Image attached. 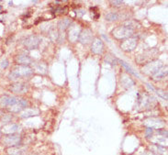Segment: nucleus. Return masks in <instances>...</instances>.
<instances>
[{"mask_svg": "<svg viewBox=\"0 0 168 155\" xmlns=\"http://www.w3.org/2000/svg\"><path fill=\"white\" fill-rule=\"evenodd\" d=\"M112 34L116 39H128L133 34V28L130 26H120L116 28Z\"/></svg>", "mask_w": 168, "mask_h": 155, "instance_id": "f03ea898", "label": "nucleus"}, {"mask_svg": "<svg viewBox=\"0 0 168 155\" xmlns=\"http://www.w3.org/2000/svg\"><path fill=\"white\" fill-rule=\"evenodd\" d=\"M0 9H1V6H0Z\"/></svg>", "mask_w": 168, "mask_h": 155, "instance_id": "cd10ccee", "label": "nucleus"}, {"mask_svg": "<svg viewBox=\"0 0 168 155\" xmlns=\"http://www.w3.org/2000/svg\"><path fill=\"white\" fill-rule=\"evenodd\" d=\"M24 152H25V150L19 146L11 147L7 150V153L9 155H23Z\"/></svg>", "mask_w": 168, "mask_h": 155, "instance_id": "dca6fc26", "label": "nucleus"}, {"mask_svg": "<svg viewBox=\"0 0 168 155\" xmlns=\"http://www.w3.org/2000/svg\"><path fill=\"white\" fill-rule=\"evenodd\" d=\"M103 42L100 39H95L92 42V51L96 54H101L103 51Z\"/></svg>", "mask_w": 168, "mask_h": 155, "instance_id": "9d476101", "label": "nucleus"}, {"mask_svg": "<svg viewBox=\"0 0 168 155\" xmlns=\"http://www.w3.org/2000/svg\"><path fill=\"white\" fill-rule=\"evenodd\" d=\"M27 106H28V102L26 99H19V101L14 106L10 107V111L18 113L19 111H21L23 108H27Z\"/></svg>", "mask_w": 168, "mask_h": 155, "instance_id": "9b49d317", "label": "nucleus"}, {"mask_svg": "<svg viewBox=\"0 0 168 155\" xmlns=\"http://www.w3.org/2000/svg\"><path fill=\"white\" fill-rule=\"evenodd\" d=\"M137 46V40L134 38H128L122 42L120 48L125 51H132Z\"/></svg>", "mask_w": 168, "mask_h": 155, "instance_id": "39448f33", "label": "nucleus"}, {"mask_svg": "<svg viewBox=\"0 0 168 155\" xmlns=\"http://www.w3.org/2000/svg\"><path fill=\"white\" fill-rule=\"evenodd\" d=\"M21 141V138L19 135H16V134H9L3 139V143L7 146H19V144Z\"/></svg>", "mask_w": 168, "mask_h": 155, "instance_id": "7ed1b4c3", "label": "nucleus"}, {"mask_svg": "<svg viewBox=\"0 0 168 155\" xmlns=\"http://www.w3.org/2000/svg\"><path fill=\"white\" fill-rule=\"evenodd\" d=\"M38 113H39L38 110H36V109H26L25 111L21 113L20 117H21L22 119H27V117H30L37 116Z\"/></svg>", "mask_w": 168, "mask_h": 155, "instance_id": "6ab92c4d", "label": "nucleus"}, {"mask_svg": "<svg viewBox=\"0 0 168 155\" xmlns=\"http://www.w3.org/2000/svg\"><path fill=\"white\" fill-rule=\"evenodd\" d=\"M19 101V98L15 96H4L0 97V104L4 107H12Z\"/></svg>", "mask_w": 168, "mask_h": 155, "instance_id": "6e6552de", "label": "nucleus"}, {"mask_svg": "<svg viewBox=\"0 0 168 155\" xmlns=\"http://www.w3.org/2000/svg\"><path fill=\"white\" fill-rule=\"evenodd\" d=\"M118 18V15L115 12H110V13L106 15V19L108 21H114V20H117Z\"/></svg>", "mask_w": 168, "mask_h": 155, "instance_id": "412c9836", "label": "nucleus"}, {"mask_svg": "<svg viewBox=\"0 0 168 155\" xmlns=\"http://www.w3.org/2000/svg\"><path fill=\"white\" fill-rule=\"evenodd\" d=\"M153 141L154 142H156V143H158L157 145H160V144H162V145H163V144H166V139H165V138H161V137H158V138H156L155 140H153Z\"/></svg>", "mask_w": 168, "mask_h": 155, "instance_id": "4be33fe9", "label": "nucleus"}, {"mask_svg": "<svg viewBox=\"0 0 168 155\" xmlns=\"http://www.w3.org/2000/svg\"><path fill=\"white\" fill-rule=\"evenodd\" d=\"M7 65H9V62H7V60H3L1 62V68H7Z\"/></svg>", "mask_w": 168, "mask_h": 155, "instance_id": "b1692460", "label": "nucleus"}, {"mask_svg": "<svg viewBox=\"0 0 168 155\" xmlns=\"http://www.w3.org/2000/svg\"><path fill=\"white\" fill-rule=\"evenodd\" d=\"M32 73H33V70L30 67H28V65H19V66H17L9 73V77L10 80L16 81L20 78V77L30 75Z\"/></svg>", "mask_w": 168, "mask_h": 155, "instance_id": "f257e3e1", "label": "nucleus"}, {"mask_svg": "<svg viewBox=\"0 0 168 155\" xmlns=\"http://www.w3.org/2000/svg\"><path fill=\"white\" fill-rule=\"evenodd\" d=\"M17 62L20 65H28L31 63V58L26 54H20V55H18L17 57Z\"/></svg>", "mask_w": 168, "mask_h": 155, "instance_id": "2eb2a0df", "label": "nucleus"}, {"mask_svg": "<svg viewBox=\"0 0 168 155\" xmlns=\"http://www.w3.org/2000/svg\"><path fill=\"white\" fill-rule=\"evenodd\" d=\"M145 125L148 126V128H151V129H160L163 127V122L161 121V120H158V119H149L147 120L145 122Z\"/></svg>", "mask_w": 168, "mask_h": 155, "instance_id": "ddd939ff", "label": "nucleus"}, {"mask_svg": "<svg viewBox=\"0 0 168 155\" xmlns=\"http://www.w3.org/2000/svg\"><path fill=\"white\" fill-rule=\"evenodd\" d=\"M118 62H120V64L122 65V66H123L125 69H126V70L127 71H128L130 73H132V75H133L134 76H137V77H140V76H139V75H138V73H136V72H134L133 71V69L132 68V67H130V66H129V65L128 64H127L125 62H123V61H118Z\"/></svg>", "mask_w": 168, "mask_h": 155, "instance_id": "aec40b11", "label": "nucleus"}, {"mask_svg": "<svg viewBox=\"0 0 168 155\" xmlns=\"http://www.w3.org/2000/svg\"><path fill=\"white\" fill-rule=\"evenodd\" d=\"M153 75V79L160 80V79H163V77H165L167 75V71H166V69H165L163 66L161 69H159L157 72H155L153 75Z\"/></svg>", "mask_w": 168, "mask_h": 155, "instance_id": "f3484780", "label": "nucleus"}, {"mask_svg": "<svg viewBox=\"0 0 168 155\" xmlns=\"http://www.w3.org/2000/svg\"><path fill=\"white\" fill-rule=\"evenodd\" d=\"M163 67V64L161 62H151L148 63L145 66V72L147 73H151V75H153L155 72H157L159 69H161Z\"/></svg>", "mask_w": 168, "mask_h": 155, "instance_id": "1a4fd4ad", "label": "nucleus"}, {"mask_svg": "<svg viewBox=\"0 0 168 155\" xmlns=\"http://www.w3.org/2000/svg\"><path fill=\"white\" fill-rule=\"evenodd\" d=\"M153 129H151V128H147L146 129V137L147 138H151V135H153Z\"/></svg>", "mask_w": 168, "mask_h": 155, "instance_id": "5701e85b", "label": "nucleus"}, {"mask_svg": "<svg viewBox=\"0 0 168 155\" xmlns=\"http://www.w3.org/2000/svg\"><path fill=\"white\" fill-rule=\"evenodd\" d=\"M143 155H158L157 153H154L153 152H145Z\"/></svg>", "mask_w": 168, "mask_h": 155, "instance_id": "bb28decb", "label": "nucleus"}, {"mask_svg": "<svg viewBox=\"0 0 168 155\" xmlns=\"http://www.w3.org/2000/svg\"><path fill=\"white\" fill-rule=\"evenodd\" d=\"M80 33H81L80 28L77 26H75V27H73L71 28L70 31H69L68 38H69V40H70L72 42H75L76 40L79 39Z\"/></svg>", "mask_w": 168, "mask_h": 155, "instance_id": "f8f14e48", "label": "nucleus"}, {"mask_svg": "<svg viewBox=\"0 0 168 155\" xmlns=\"http://www.w3.org/2000/svg\"><path fill=\"white\" fill-rule=\"evenodd\" d=\"M24 46H25L28 50H33L36 49L40 45V39L38 36H30L24 40Z\"/></svg>", "mask_w": 168, "mask_h": 155, "instance_id": "20e7f679", "label": "nucleus"}, {"mask_svg": "<svg viewBox=\"0 0 168 155\" xmlns=\"http://www.w3.org/2000/svg\"><path fill=\"white\" fill-rule=\"evenodd\" d=\"M72 24V20L70 18H64L63 20H61V21L58 23V27H59V30H65L67 28L70 27V25Z\"/></svg>", "mask_w": 168, "mask_h": 155, "instance_id": "a211bd4d", "label": "nucleus"}, {"mask_svg": "<svg viewBox=\"0 0 168 155\" xmlns=\"http://www.w3.org/2000/svg\"><path fill=\"white\" fill-rule=\"evenodd\" d=\"M19 129V125L17 124H7L3 127V132L5 134H14Z\"/></svg>", "mask_w": 168, "mask_h": 155, "instance_id": "4468645a", "label": "nucleus"}, {"mask_svg": "<svg viewBox=\"0 0 168 155\" xmlns=\"http://www.w3.org/2000/svg\"><path fill=\"white\" fill-rule=\"evenodd\" d=\"M28 86L25 83H16L11 84L10 86V90L16 94H24L28 91Z\"/></svg>", "mask_w": 168, "mask_h": 155, "instance_id": "423d86ee", "label": "nucleus"}, {"mask_svg": "<svg viewBox=\"0 0 168 155\" xmlns=\"http://www.w3.org/2000/svg\"><path fill=\"white\" fill-rule=\"evenodd\" d=\"M92 38H93L92 31L87 28V30H83L80 33V36H79V39L78 40H80V42L82 44H87L89 42H91Z\"/></svg>", "mask_w": 168, "mask_h": 155, "instance_id": "0eeeda50", "label": "nucleus"}, {"mask_svg": "<svg viewBox=\"0 0 168 155\" xmlns=\"http://www.w3.org/2000/svg\"><path fill=\"white\" fill-rule=\"evenodd\" d=\"M157 134H160V135H163V137H167V131L166 130H157Z\"/></svg>", "mask_w": 168, "mask_h": 155, "instance_id": "393cba45", "label": "nucleus"}, {"mask_svg": "<svg viewBox=\"0 0 168 155\" xmlns=\"http://www.w3.org/2000/svg\"><path fill=\"white\" fill-rule=\"evenodd\" d=\"M114 6H120L121 4H123V1H112L111 2Z\"/></svg>", "mask_w": 168, "mask_h": 155, "instance_id": "a878e982", "label": "nucleus"}]
</instances>
